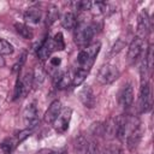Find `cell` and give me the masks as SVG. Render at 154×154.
Returning a JSON list of instances; mask_svg holds the SVG:
<instances>
[{"instance_id": "cell-1", "label": "cell", "mask_w": 154, "mask_h": 154, "mask_svg": "<svg viewBox=\"0 0 154 154\" xmlns=\"http://www.w3.org/2000/svg\"><path fill=\"white\" fill-rule=\"evenodd\" d=\"M95 34L94 25L87 22H79L73 29V41L79 48H85L90 45V41Z\"/></svg>"}, {"instance_id": "cell-2", "label": "cell", "mask_w": 154, "mask_h": 154, "mask_svg": "<svg viewBox=\"0 0 154 154\" xmlns=\"http://www.w3.org/2000/svg\"><path fill=\"white\" fill-rule=\"evenodd\" d=\"M100 48H101V43L100 42L91 43L88 47L83 48L78 53V57H77V61H78L79 69H83V70L89 71L90 67L94 64V60H95L97 53L100 52Z\"/></svg>"}, {"instance_id": "cell-3", "label": "cell", "mask_w": 154, "mask_h": 154, "mask_svg": "<svg viewBox=\"0 0 154 154\" xmlns=\"http://www.w3.org/2000/svg\"><path fill=\"white\" fill-rule=\"evenodd\" d=\"M119 71L117 69V66L112 65V64H106L103 65L97 73V81L101 84H111L113 83L116 79L119 78Z\"/></svg>"}, {"instance_id": "cell-4", "label": "cell", "mask_w": 154, "mask_h": 154, "mask_svg": "<svg viewBox=\"0 0 154 154\" xmlns=\"http://www.w3.org/2000/svg\"><path fill=\"white\" fill-rule=\"evenodd\" d=\"M152 108V91L148 82H143L140 89L138 96V109L141 113H146Z\"/></svg>"}, {"instance_id": "cell-5", "label": "cell", "mask_w": 154, "mask_h": 154, "mask_svg": "<svg viewBox=\"0 0 154 154\" xmlns=\"http://www.w3.org/2000/svg\"><path fill=\"white\" fill-rule=\"evenodd\" d=\"M76 154H97V147L94 142L84 136H78L73 144Z\"/></svg>"}, {"instance_id": "cell-6", "label": "cell", "mask_w": 154, "mask_h": 154, "mask_svg": "<svg viewBox=\"0 0 154 154\" xmlns=\"http://www.w3.org/2000/svg\"><path fill=\"white\" fill-rule=\"evenodd\" d=\"M32 73L31 72H26L23 77L18 78L17 83H16V88H14V97L13 99H18V97H23L25 96L29 90L32 87Z\"/></svg>"}, {"instance_id": "cell-7", "label": "cell", "mask_w": 154, "mask_h": 154, "mask_svg": "<svg viewBox=\"0 0 154 154\" xmlns=\"http://www.w3.org/2000/svg\"><path fill=\"white\" fill-rule=\"evenodd\" d=\"M23 120L26 129H31V130H34V128L38 124V112L34 102L28 103L25 106L23 112Z\"/></svg>"}, {"instance_id": "cell-8", "label": "cell", "mask_w": 154, "mask_h": 154, "mask_svg": "<svg viewBox=\"0 0 154 154\" xmlns=\"http://www.w3.org/2000/svg\"><path fill=\"white\" fill-rule=\"evenodd\" d=\"M142 51H143V38L136 36V37L130 42V45H129L128 55H126L128 60H129L130 63H135V61L138 59V57L141 55Z\"/></svg>"}, {"instance_id": "cell-9", "label": "cell", "mask_w": 154, "mask_h": 154, "mask_svg": "<svg viewBox=\"0 0 154 154\" xmlns=\"http://www.w3.org/2000/svg\"><path fill=\"white\" fill-rule=\"evenodd\" d=\"M71 108H66L64 111L60 112V114L58 116V118L52 123L55 131L59 132V134H63L69 128V123H70V118H71Z\"/></svg>"}, {"instance_id": "cell-10", "label": "cell", "mask_w": 154, "mask_h": 154, "mask_svg": "<svg viewBox=\"0 0 154 154\" xmlns=\"http://www.w3.org/2000/svg\"><path fill=\"white\" fill-rule=\"evenodd\" d=\"M150 19H149V16L146 11H142L138 16V20H137V34H138V37L143 38L146 37L149 31H150Z\"/></svg>"}, {"instance_id": "cell-11", "label": "cell", "mask_w": 154, "mask_h": 154, "mask_svg": "<svg viewBox=\"0 0 154 154\" xmlns=\"http://www.w3.org/2000/svg\"><path fill=\"white\" fill-rule=\"evenodd\" d=\"M78 96H79V100L81 102L88 107V108H93L96 103V97H95V94L93 91V89L89 87V85H85L83 87L79 93H78Z\"/></svg>"}, {"instance_id": "cell-12", "label": "cell", "mask_w": 154, "mask_h": 154, "mask_svg": "<svg viewBox=\"0 0 154 154\" xmlns=\"http://www.w3.org/2000/svg\"><path fill=\"white\" fill-rule=\"evenodd\" d=\"M54 51H57V49H55L53 38L52 37H47L46 40H43V42L38 47V49H37V57L41 60H46V59H48L51 57V54Z\"/></svg>"}, {"instance_id": "cell-13", "label": "cell", "mask_w": 154, "mask_h": 154, "mask_svg": "<svg viewBox=\"0 0 154 154\" xmlns=\"http://www.w3.org/2000/svg\"><path fill=\"white\" fill-rule=\"evenodd\" d=\"M119 101H120V105L124 108H129L132 105V102H134V89H132V85L130 83L124 85V88L122 89V93L119 95Z\"/></svg>"}, {"instance_id": "cell-14", "label": "cell", "mask_w": 154, "mask_h": 154, "mask_svg": "<svg viewBox=\"0 0 154 154\" xmlns=\"http://www.w3.org/2000/svg\"><path fill=\"white\" fill-rule=\"evenodd\" d=\"M60 112H61V102L58 100L53 101L45 113V122L46 123H53L58 118Z\"/></svg>"}, {"instance_id": "cell-15", "label": "cell", "mask_w": 154, "mask_h": 154, "mask_svg": "<svg viewBox=\"0 0 154 154\" xmlns=\"http://www.w3.org/2000/svg\"><path fill=\"white\" fill-rule=\"evenodd\" d=\"M141 138H142V130H141V128L138 126V128H136L135 130H132V131L128 135V137L125 138L129 150H131V152L135 150V149L137 148V146L140 144Z\"/></svg>"}, {"instance_id": "cell-16", "label": "cell", "mask_w": 154, "mask_h": 154, "mask_svg": "<svg viewBox=\"0 0 154 154\" xmlns=\"http://www.w3.org/2000/svg\"><path fill=\"white\" fill-rule=\"evenodd\" d=\"M54 84H55V87L58 89H66V88H69L72 84V77H71L70 72L65 71V72H60L59 75H57Z\"/></svg>"}, {"instance_id": "cell-17", "label": "cell", "mask_w": 154, "mask_h": 154, "mask_svg": "<svg viewBox=\"0 0 154 154\" xmlns=\"http://www.w3.org/2000/svg\"><path fill=\"white\" fill-rule=\"evenodd\" d=\"M24 19L26 24H37L41 20V10L38 7H29L24 12Z\"/></svg>"}, {"instance_id": "cell-18", "label": "cell", "mask_w": 154, "mask_h": 154, "mask_svg": "<svg viewBox=\"0 0 154 154\" xmlns=\"http://www.w3.org/2000/svg\"><path fill=\"white\" fill-rule=\"evenodd\" d=\"M60 22H61L63 28H65L67 30L75 29V26L77 25V18H76V14L73 12H65L61 16Z\"/></svg>"}, {"instance_id": "cell-19", "label": "cell", "mask_w": 154, "mask_h": 154, "mask_svg": "<svg viewBox=\"0 0 154 154\" xmlns=\"http://www.w3.org/2000/svg\"><path fill=\"white\" fill-rule=\"evenodd\" d=\"M14 28H16V31H17L23 38H25V40L32 38L34 34H32V30L30 29L29 25L23 24V23H16V24H14Z\"/></svg>"}, {"instance_id": "cell-20", "label": "cell", "mask_w": 154, "mask_h": 154, "mask_svg": "<svg viewBox=\"0 0 154 154\" xmlns=\"http://www.w3.org/2000/svg\"><path fill=\"white\" fill-rule=\"evenodd\" d=\"M88 73H89V71L83 70V69H78V70L76 71L75 76L72 77V85H73V87H78L79 84H82V83L84 82L85 77L88 76Z\"/></svg>"}, {"instance_id": "cell-21", "label": "cell", "mask_w": 154, "mask_h": 154, "mask_svg": "<svg viewBox=\"0 0 154 154\" xmlns=\"http://www.w3.org/2000/svg\"><path fill=\"white\" fill-rule=\"evenodd\" d=\"M16 141L13 138H6L0 143V149L5 153V154H11L16 147Z\"/></svg>"}, {"instance_id": "cell-22", "label": "cell", "mask_w": 154, "mask_h": 154, "mask_svg": "<svg viewBox=\"0 0 154 154\" xmlns=\"http://www.w3.org/2000/svg\"><path fill=\"white\" fill-rule=\"evenodd\" d=\"M58 16H59V11H58V7L54 6V5H51L48 11H47V17H46V22L48 25L53 24L57 19H58Z\"/></svg>"}, {"instance_id": "cell-23", "label": "cell", "mask_w": 154, "mask_h": 154, "mask_svg": "<svg viewBox=\"0 0 154 154\" xmlns=\"http://www.w3.org/2000/svg\"><path fill=\"white\" fill-rule=\"evenodd\" d=\"M12 53H13V46L8 41L0 38V55H8Z\"/></svg>"}, {"instance_id": "cell-24", "label": "cell", "mask_w": 154, "mask_h": 154, "mask_svg": "<svg viewBox=\"0 0 154 154\" xmlns=\"http://www.w3.org/2000/svg\"><path fill=\"white\" fill-rule=\"evenodd\" d=\"M72 5L75 6L76 10L87 11V10H91L93 2L91 1H77V2H72Z\"/></svg>"}, {"instance_id": "cell-25", "label": "cell", "mask_w": 154, "mask_h": 154, "mask_svg": "<svg viewBox=\"0 0 154 154\" xmlns=\"http://www.w3.org/2000/svg\"><path fill=\"white\" fill-rule=\"evenodd\" d=\"M53 42H54V46H55V49H64L65 48V42H64V37H63V34L61 32H58L54 37H53Z\"/></svg>"}, {"instance_id": "cell-26", "label": "cell", "mask_w": 154, "mask_h": 154, "mask_svg": "<svg viewBox=\"0 0 154 154\" xmlns=\"http://www.w3.org/2000/svg\"><path fill=\"white\" fill-rule=\"evenodd\" d=\"M45 79V73L41 69H36L32 73V84H41Z\"/></svg>"}, {"instance_id": "cell-27", "label": "cell", "mask_w": 154, "mask_h": 154, "mask_svg": "<svg viewBox=\"0 0 154 154\" xmlns=\"http://www.w3.org/2000/svg\"><path fill=\"white\" fill-rule=\"evenodd\" d=\"M124 46H125L124 41L119 38V40L113 45V47H112V49H111V52H109V55H114V54H117L118 52H120V51L124 48Z\"/></svg>"}, {"instance_id": "cell-28", "label": "cell", "mask_w": 154, "mask_h": 154, "mask_svg": "<svg viewBox=\"0 0 154 154\" xmlns=\"http://www.w3.org/2000/svg\"><path fill=\"white\" fill-rule=\"evenodd\" d=\"M60 64H61V59L59 57H52V58H49V66H51V69L58 70V66Z\"/></svg>"}, {"instance_id": "cell-29", "label": "cell", "mask_w": 154, "mask_h": 154, "mask_svg": "<svg viewBox=\"0 0 154 154\" xmlns=\"http://www.w3.org/2000/svg\"><path fill=\"white\" fill-rule=\"evenodd\" d=\"M31 132H32L31 129H25L24 131H20V132L17 135V142H22V141L25 140L28 136H30Z\"/></svg>"}, {"instance_id": "cell-30", "label": "cell", "mask_w": 154, "mask_h": 154, "mask_svg": "<svg viewBox=\"0 0 154 154\" xmlns=\"http://www.w3.org/2000/svg\"><path fill=\"white\" fill-rule=\"evenodd\" d=\"M25 57H26V54L24 53V54L19 58V60L17 61V64L13 66V71H18V70H20V67L23 66V64H24V61H25Z\"/></svg>"}, {"instance_id": "cell-31", "label": "cell", "mask_w": 154, "mask_h": 154, "mask_svg": "<svg viewBox=\"0 0 154 154\" xmlns=\"http://www.w3.org/2000/svg\"><path fill=\"white\" fill-rule=\"evenodd\" d=\"M37 154H57V153L51 150V149H41V150L37 152Z\"/></svg>"}, {"instance_id": "cell-32", "label": "cell", "mask_w": 154, "mask_h": 154, "mask_svg": "<svg viewBox=\"0 0 154 154\" xmlns=\"http://www.w3.org/2000/svg\"><path fill=\"white\" fill-rule=\"evenodd\" d=\"M5 65V61H4V59H2V57L0 55V67H2Z\"/></svg>"}, {"instance_id": "cell-33", "label": "cell", "mask_w": 154, "mask_h": 154, "mask_svg": "<svg viewBox=\"0 0 154 154\" xmlns=\"http://www.w3.org/2000/svg\"><path fill=\"white\" fill-rule=\"evenodd\" d=\"M57 154H67L66 152H61V153H57Z\"/></svg>"}]
</instances>
